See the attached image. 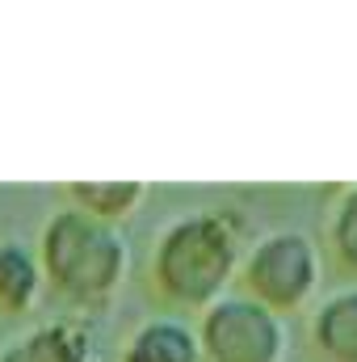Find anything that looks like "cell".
Wrapping results in <instances>:
<instances>
[{
	"label": "cell",
	"mask_w": 357,
	"mask_h": 362,
	"mask_svg": "<svg viewBox=\"0 0 357 362\" xmlns=\"http://www.w3.org/2000/svg\"><path fill=\"white\" fill-rule=\"evenodd\" d=\"M332 249L357 274V185L341 194V202L332 211Z\"/></svg>",
	"instance_id": "cell-10"
},
{
	"label": "cell",
	"mask_w": 357,
	"mask_h": 362,
	"mask_svg": "<svg viewBox=\"0 0 357 362\" xmlns=\"http://www.w3.org/2000/svg\"><path fill=\"white\" fill-rule=\"evenodd\" d=\"M126 240L114 223L85 215L80 206H63L47 219L38 236L42 278L76 303L109 299L126 278Z\"/></svg>",
	"instance_id": "cell-2"
},
{
	"label": "cell",
	"mask_w": 357,
	"mask_h": 362,
	"mask_svg": "<svg viewBox=\"0 0 357 362\" xmlns=\"http://www.w3.org/2000/svg\"><path fill=\"white\" fill-rule=\"evenodd\" d=\"M202 358L206 362H282L286 358V325L277 312L253 295H223L202 308Z\"/></svg>",
	"instance_id": "cell-3"
},
{
	"label": "cell",
	"mask_w": 357,
	"mask_h": 362,
	"mask_svg": "<svg viewBox=\"0 0 357 362\" xmlns=\"http://www.w3.org/2000/svg\"><path fill=\"white\" fill-rule=\"evenodd\" d=\"M0 362H97L89 325L80 320H47L30 333L13 337L4 346Z\"/></svg>",
	"instance_id": "cell-5"
},
{
	"label": "cell",
	"mask_w": 357,
	"mask_h": 362,
	"mask_svg": "<svg viewBox=\"0 0 357 362\" xmlns=\"http://www.w3.org/2000/svg\"><path fill=\"white\" fill-rule=\"evenodd\" d=\"M240 228L231 211H193L173 219L152 253V278L164 299L181 308H210L236 278Z\"/></svg>",
	"instance_id": "cell-1"
},
{
	"label": "cell",
	"mask_w": 357,
	"mask_h": 362,
	"mask_svg": "<svg viewBox=\"0 0 357 362\" xmlns=\"http://www.w3.org/2000/svg\"><path fill=\"white\" fill-rule=\"evenodd\" d=\"M240 274L257 303L269 312H290L303 308L320 286V253L307 232H269L248 249Z\"/></svg>",
	"instance_id": "cell-4"
},
{
	"label": "cell",
	"mask_w": 357,
	"mask_h": 362,
	"mask_svg": "<svg viewBox=\"0 0 357 362\" xmlns=\"http://www.w3.org/2000/svg\"><path fill=\"white\" fill-rule=\"evenodd\" d=\"M38 291H42L38 253H30L17 240H4L0 245V308L4 312H25V308H34Z\"/></svg>",
	"instance_id": "cell-8"
},
{
	"label": "cell",
	"mask_w": 357,
	"mask_h": 362,
	"mask_svg": "<svg viewBox=\"0 0 357 362\" xmlns=\"http://www.w3.org/2000/svg\"><path fill=\"white\" fill-rule=\"evenodd\" d=\"M122 362H206V358H202L198 329H189L177 316H160V320H147L131 337V346L122 350Z\"/></svg>",
	"instance_id": "cell-6"
},
{
	"label": "cell",
	"mask_w": 357,
	"mask_h": 362,
	"mask_svg": "<svg viewBox=\"0 0 357 362\" xmlns=\"http://www.w3.org/2000/svg\"><path fill=\"white\" fill-rule=\"evenodd\" d=\"M311 337H315V346H320L324 358L357 362V286H345V291L328 295L315 308Z\"/></svg>",
	"instance_id": "cell-7"
},
{
	"label": "cell",
	"mask_w": 357,
	"mask_h": 362,
	"mask_svg": "<svg viewBox=\"0 0 357 362\" xmlns=\"http://www.w3.org/2000/svg\"><path fill=\"white\" fill-rule=\"evenodd\" d=\"M143 194H147L143 181H72L68 185V202L105 223H118L122 215H131L143 202Z\"/></svg>",
	"instance_id": "cell-9"
}]
</instances>
